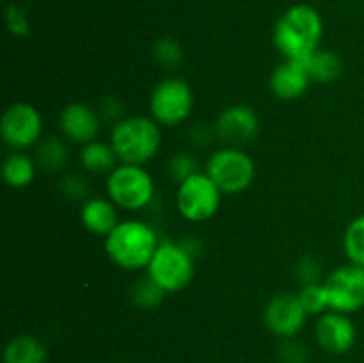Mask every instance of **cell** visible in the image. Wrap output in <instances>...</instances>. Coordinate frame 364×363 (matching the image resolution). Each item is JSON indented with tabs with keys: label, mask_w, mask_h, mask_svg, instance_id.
<instances>
[{
	"label": "cell",
	"mask_w": 364,
	"mask_h": 363,
	"mask_svg": "<svg viewBox=\"0 0 364 363\" xmlns=\"http://www.w3.org/2000/svg\"><path fill=\"white\" fill-rule=\"evenodd\" d=\"M60 128L73 142L87 144L100 132V116L85 103H70L60 112Z\"/></svg>",
	"instance_id": "5bb4252c"
},
{
	"label": "cell",
	"mask_w": 364,
	"mask_h": 363,
	"mask_svg": "<svg viewBox=\"0 0 364 363\" xmlns=\"http://www.w3.org/2000/svg\"><path fill=\"white\" fill-rule=\"evenodd\" d=\"M279 356L284 363H306L308 349L301 342L284 340L279 347Z\"/></svg>",
	"instance_id": "4316f807"
},
{
	"label": "cell",
	"mask_w": 364,
	"mask_h": 363,
	"mask_svg": "<svg viewBox=\"0 0 364 363\" xmlns=\"http://www.w3.org/2000/svg\"><path fill=\"white\" fill-rule=\"evenodd\" d=\"M116 159L117 155L112 146L100 141L87 142V144H84V148L80 152L82 166L87 171H91V173H107V171H112Z\"/></svg>",
	"instance_id": "ffe728a7"
},
{
	"label": "cell",
	"mask_w": 364,
	"mask_h": 363,
	"mask_svg": "<svg viewBox=\"0 0 364 363\" xmlns=\"http://www.w3.org/2000/svg\"><path fill=\"white\" fill-rule=\"evenodd\" d=\"M345 253L352 263L364 267V216L355 217L348 224L343 238Z\"/></svg>",
	"instance_id": "7402d4cb"
},
{
	"label": "cell",
	"mask_w": 364,
	"mask_h": 363,
	"mask_svg": "<svg viewBox=\"0 0 364 363\" xmlns=\"http://www.w3.org/2000/svg\"><path fill=\"white\" fill-rule=\"evenodd\" d=\"M220 191L215 182L206 173H196L181 182L178 187L176 205L181 216L194 223L215 216L220 205Z\"/></svg>",
	"instance_id": "52a82bcc"
},
{
	"label": "cell",
	"mask_w": 364,
	"mask_h": 363,
	"mask_svg": "<svg viewBox=\"0 0 364 363\" xmlns=\"http://www.w3.org/2000/svg\"><path fill=\"white\" fill-rule=\"evenodd\" d=\"M308 312L295 294H279L265 308V324L274 335L291 338L302 330Z\"/></svg>",
	"instance_id": "8fae6325"
},
{
	"label": "cell",
	"mask_w": 364,
	"mask_h": 363,
	"mask_svg": "<svg viewBox=\"0 0 364 363\" xmlns=\"http://www.w3.org/2000/svg\"><path fill=\"white\" fill-rule=\"evenodd\" d=\"M323 288L334 312H358L364 306V267L355 263L338 267L323 281Z\"/></svg>",
	"instance_id": "9c48e42d"
},
{
	"label": "cell",
	"mask_w": 364,
	"mask_h": 363,
	"mask_svg": "<svg viewBox=\"0 0 364 363\" xmlns=\"http://www.w3.org/2000/svg\"><path fill=\"white\" fill-rule=\"evenodd\" d=\"M46 351L34 337L20 335L6 345L4 363H45Z\"/></svg>",
	"instance_id": "ac0fdd59"
},
{
	"label": "cell",
	"mask_w": 364,
	"mask_h": 363,
	"mask_svg": "<svg viewBox=\"0 0 364 363\" xmlns=\"http://www.w3.org/2000/svg\"><path fill=\"white\" fill-rule=\"evenodd\" d=\"M299 299H301L302 306L308 313H322L323 310L329 308L323 283L304 285L301 294H299Z\"/></svg>",
	"instance_id": "cb8c5ba5"
},
{
	"label": "cell",
	"mask_w": 364,
	"mask_h": 363,
	"mask_svg": "<svg viewBox=\"0 0 364 363\" xmlns=\"http://www.w3.org/2000/svg\"><path fill=\"white\" fill-rule=\"evenodd\" d=\"M206 174L226 194H238L252 184L255 162L238 148H223L213 153L206 164Z\"/></svg>",
	"instance_id": "8992f818"
},
{
	"label": "cell",
	"mask_w": 364,
	"mask_h": 363,
	"mask_svg": "<svg viewBox=\"0 0 364 363\" xmlns=\"http://www.w3.org/2000/svg\"><path fill=\"white\" fill-rule=\"evenodd\" d=\"M164 294H166V290L160 285H156L149 276L137 280V283L132 288V299H134V302L146 310H151L155 306H159L162 302Z\"/></svg>",
	"instance_id": "603a6c76"
},
{
	"label": "cell",
	"mask_w": 364,
	"mask_h": 363,
	"mask_svg": "<svg viewBox=\"0 0 364 363\" xmlns=\"http://www.w3.org/2000/svg\"><path fill=\"white\" fill-rule=\"evenodd\" d=\"M153 53H155V59L167 68L178 66L181 63V59H183L180 45L171 38L159 39L155 48H153Z\"/></svg>",
	"instance_id": "d4e9b609"
},
{
	"label": "cell",
	"mask_w": 364,
	"mask_h": 363,
	"mask_svg": "<svg viewBox=\"0 0 364 363\" xmlns=\"http://www.w3.org/2000/svg\"><path fill=\"white\" fill-rule=\"evenodd\" d=\"M299 276L302 278V283L309 285V283H316L320 276V265L316 263V260L313 258H304L301 262V267H299Z\"/></svg>",
	"instance_id": "f1b7e54d"
},
{
	"label": "cell",
	"mask_w": 364,
	"mask_h": 363,
	"mask_svg": "<svg viewBox=\"0 0 364 363\" xmlns=\"http://www.w3.org/2000/svg\"><path fill=\"white\" fill-rule=\"evenodd\" d=\"M160 128L155 120L132 116L117 121L110 135V146L123 164L142 166L156 155L160 148Z\"/></svg>",
	"instance_id": "3957f363"
},
{
	"label": "cell",
	"mask_w": 364,
	"mask_h": 363,
	"mask_svg": "<svg viewBox=\"0 0 364 363\" xmlns=\"http://www.w3.org/2000/svg\"><path fill=\"white\" fill-rule=\"evenodd\" d=\"M258 116L251 107L233 105L220 112L215 123V132L231 148H237L255 139V135L258 134Z\"/></svg>",
	"instance_id": "7c38bea8"
},
{
	"label": "cell",
	"mask_w": 364,
	"mask_h": 363,
	"mask_svg": "<svg viewBox=\"0 0 364 363\" xmlns=\"http://www.w3.org/2000/svg\"><path fill=\"white\" fill-rule=\"evenodd\" d=\"M64 192H66L68 196H73V198H80V196H84V192L87 191V185H85V180L82 177H78V174H70V177L64 178Z\"/></svg>",
	"instance_id": "f546056e"
},
{
	"label": "cell",
	"mask_w": 364,
	"mask_h": 363,
	"mask_svg": "<svg viewBox=\"0 0 364 363\" xmlns=\"http://www.w3.org/2000/svg\"><path fill=\"white\" fill-rule=\"evenodd\" d=\"M302 63L308 68L311 80L322 82V84L336 82L343 73V60L331 50H316L315 53H311Z\"/></svg>",
	"instance_id": "e0dca14e"
},
{
	"label": "cell",
	"mask_w": 364,
	"mask_h": 363,
	"mask_svg": "<svg viewBox=\"0 0 364 363\" xmlns=\"http://www.w3.org/2000/svg\"><path fill=\"white\" fill-rule=\"evenodd\" d=\"M0 130L4 141L9 146L18 149L28 148L41 137V114L31 103H14L4 112Z\"/></svg>",
	"instance_id": "30bf717a"
},
{
	"label": "cell",
	"mask_w": 364,
	"mask_h": 363,
	"mask_svg": "<svg viewBox=\"0 0 364 363\" xmlns=\"http://www.w3.org/2000/svg\"><path fill=\"white\" fill-rule=\"evenodd\" d=\"M7 23L13 34L16 36H27L28 34V21L27 16L21 9L18 7H9L7 9Z\"/></svg>",
	"instance_id": "83f0119b"
},
{
	"label": "cell",
	"mask_w": 364,
	"mask_h": 363,
	"mask_svg": "<svg viewBox=\"0 0 364 363\" xmlns=\"http://www.w3.org/2000/svg\"><path fill=\"white\" fill-rule=\"evenodd\" d=\"M169 171L174 180H178L180 184L187 180L188 177L198 173L196 171V160L188 153H178V155H174L169 164Z\"/></svg>",
	"instance_id": "484cf974"
},
{
	"label": "cell",
	"mask_w": 364,
	"mask_h": 363,
	"mask_svg": "<svg viewBox=\"0 0 364 363\" xmlns=\"http://www.w3.org/2000/svg\"><path fill=\"white\" fill-rule=\"evenodd\" d=\"M315 331L320 347L331 354H345L355 344V327L347 313H323Z\"/></svg>",
	"instance_id": "4fadbf2b"
},
{
	"label": "cell",
	"mask_w": 364,
	"mask_h": 363,
	"mask_svg": "<svg viewBox=\"0 0 364 363\" xmlns=\"http://www.w3.org/2000/svg\"><path fill=\"white\" fill-rule=\"evenodd\" d=\"M82 224L95 235H109L117 226L116 205L109 199L92 198L82 206Z\"/></svg>",
	"instance_id": "2e32d148"
},
{
	"label": "cell",
	"mask_w": 364,
	"mask_h": 363,
	"mask_svg": "<svg viewBox=\"0 0 364 363\" xmlns=\"http://www.w3.org/2000/svg\"><path fill=\"white\" fill-rule=\"evenodd\" d=\"M194 98L188 84L181 78H166L153 91L149 110L156 123L178 127L191 116Z\"/></svg>",
	"instance_id": "ba28073f"
},
{
	"label": "cell",
	"mask_w": 364,
	"mask_h": 363,
	"mask_svg": "<svg viewBox=\"0 0 364 363\" xmlns=\"http://www.w3.org/2000/svg\"><path fill=\"white\" fill-rule=\"evenodd\" d=\"M155 230L142 221H123L105 238V251L116 265L127 270L148 267L159 248Z\"/></svg>",
	"instance_id": "7a4b0ae2"
},
{
	"label": "cell",
	"mask_w": 364,
	"mask_h": 363,
	"mask_svg": "<svg viewBox=\"0 0 364 363\" xmlns=\"http://www.w3.org/2000/svg\"><path fill=\"white\" fill-rule=\"evenodd\" d=\"M36 159L38 164L45 171L55 173V171L63 169L68 162V148L55 137H48L38 146L36 149Z\"/></svg>",
	"instance_id": "44dd1931"
},
{
	"label": "cell",
	"mask_w": 364,
	"mask_h": 363,
	"mask_svg": "<svg viewBox=\"0 0 364 363\" xmlns=\"http://www.w3.org/2000/svg\"><path fill=\"white\" fill-rule=\"evenodd\" d=\"M36 174V164L27 153H11L4 159L2 177L9 187L23 189L31 185Z\"/></svg>",
	"instance_id": "d6986e66"
},
{
	"label": "cell",
	"mask_w": 364,
	"mask_h": 363,
	"mask_svg": "<svg viewBox=\"0 0 364 363\" xmlns=\"http://www.w3.org/2000/svg\"><path fill=\"white\" fill-rule=\"evenodd\" d=\"M148 276L166 292H178L194 278V260L185 246L160 242L151 262L146 267Z\"/></svg>",
	"instance_id": "5b68a950"
},
{
	"label": "cell",
	"mask_w": 364,
	"mask_h": 363,
	"mask_svg": "<svg viewBox=\"0 0 364 363\" xmlns=\"http://www.w3.org/2000/svg\"><path fill=\"white\" fill-rule=\"evenodd\" d=\"M311 77L302 60L287 59L270 75V89L279 100H297L308 91Z\"/></svg>",
	"instance_id": "9a60e30c"
},
{
	"label": "cell",
	"mask_w": 364,
	"mask_h": 363,
	"mask_svg": "<svg viewBox=\"0 0 364 363\" xmlns=\"http://www.w3.org/2000/svg\"><path fill=\"white\" fill-rule=\"evenodd\" d=\"M110 201L127 210H142L155 196V184L148 171L135 164H121L114 167L107 180Z\"/></svg>",
	"instance_id": "277c9868"
},
{
	"label": "cell",
	"mask_w": 364,
	"mask_h": 363,
	"mask_svg": "<svg viewBox=\"0 0 364 363\" xmlns=\"http://www.w3.org/2000/svg\"><path fill=\"white\" fill-rule=\"evenodd\" d=\"M322 18L311 6H294L277 20L274 43L290 60H306L318 50L322 39Z\"/></svg>",
	"instance_id": "6da1fadb"
}]
</instances>
